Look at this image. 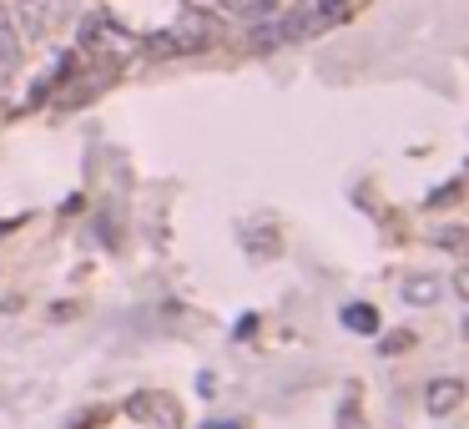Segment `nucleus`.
Listing matches in <instances>:
<instances>
[{
  "instance_id": "1",
  "label": "nucleus",
  "mask_w": 469,
  "mask_h": 429,
  "mask_svg": "<svg viewBox=\"0 0 469 429\" xmlns=\"http://www.w3.org/2000/svg\"><path fill=\"white\" fill-rule=\"evenodd\" d=\"M339 21H349V0H288L278 15L248 26V41L258 46V51H273V46L313 41V36L333 31Z\"/></svg>"
},
{
  "instance_id": "2",
  "label": "nucleus",
  "mask_w": 469,
  "mask_h": 429,
  "mask_svg": "<svg viewBox=\"0 0 469 429\" xmlns=\"http://www.w3.org/2000/svg\"><path fill=\"white\" fill-rule=\"evenodd\" d=\"M87 0H15V31L21 41H56L81 21Z\"/></svg>"
},
{
  "instance_id": "3",
  "label": "nucleus",
  "mask_w": 469,
  "mask_h": 429,
  "mask_svg": "<svg viewBox=\"0 0 469 429\" xmlns=\"http://www.w3.org/2000/svg\"><path fill=\"white\" fill-rule=\"evenodd\" d=\"M15 66H21V31H15L11 5L0 0V87L15 77Z\"/></svg>"
},
{
  "instance_id": "4",
  "label": "nucleus",
  "mask_w": 469,
  "mask_h": 429,
  "mask_svg": "<svg viewBox=\"0 0 469 429\" xmlns=\"http://www.w3.org/2000/svg\"><path fill=\"white\" fill-rule=\"evenodd\" d=\"M459 399H464V384H459V379H434V384L424 389V409L434 419H444L449 409H459Z\"/></svg>"
},
{
  "instance_id": "5",
  "label": "nucleus",
  "mask_w": 469,
  "mask_h": 429,
  "mask_svg": "<svg viewBox=\"0 0 469 429\" xmlns=\"http://www.w3.org/2000/svg\"><path fill=\"white\" fill-rule=\"evenodd\" d=\"M288 0H222V11L228 15H238V21H248V26H258V21H268V15H278Z\"/></svg>"
},
{
  "instance_id": "6",
  "label": "nucleus",
  "mask_w": 469,
  "mask_h": 429,
  "mask_svg": "<svg viewBox=\"0 0 469 429\" xmlns=\"http://www.w3.org/2000/svg\"><path fill=\"white\" fill-rule=\"evenodd\" d=\"M339 319H343V329H349V333H363V339L379 333V309H373V303H349Z\"/></svg>"
},
{
  "instance_id": "7",
  "label": "nucleus",
  "mask_w": 469,
  "mask_h": 429,
  "mask_svg": "<svg viewBox=\"0 0 469 429\" xmlns=\"http://www.w3.org/2000/svg\"><path fill=\"white\" fill-rule=\"evenodd\" d=\"M404 298L414 303V309H429L439 298V278H404Z\"/></svg>"
},
{
  "instance_id": "8",
  "label": "nucleus",
  "mask_w": 469,
  "mask_h": 429,
  "mask_svg": "<svg viewBox=\"0 0 469 429\" xmlns=\"http://www.w3.org/2000/svg\"><path fill=\"white\" fill-rule=\"evenodd\" d=\"M409 349V333L399 329V333H389V339H383V353H404Z\"/></svg>"
},
{
  "instance_id": "9",
  "label": "nucleus",
  "mask_w": 469,
  "mask_h": 429,
  "mask_svg": "<svg viewBox=\"0 0 469 429\" xmlns=\"http://www.w3.org/2000/svg\"><path fill=\"white\" fill-rule=\"evenodd\" d=\"M202 429H248V424H242V419H208Z\"/></svg>"
},
{
  "instance_id": "10",
  "label": "nucleus",
  "mask_w": 469,
  "mask_h": 429,
  "mask_svg": "<svg viewBox=\"0 0 469 429\" xmlns=\"http://www.w3.org/2000/svg\"><path fill=\"white\" fill-rule=\"evenodd\" d=\"M454 288H459V293L469 298V268H459V273H454Z\"/></svg>"
}]
</instances>
